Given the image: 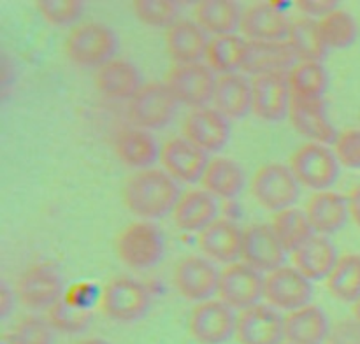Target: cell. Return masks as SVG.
Returning a JSON list of instances; mask_svg holds the SVG:
<instances>
[{"instance_id":"obj_25","label":"cell","mask_w":360,"mask_h":344,"mask_svg":"<svg viewBox=\"0 0 360 344\" xmlns=\"http://www.w3.org/2000/svg\"><path fill=\"white\" fill-rule=\"evenodd\" d=\"M330 329L329 316L315 304L285 316V340L288 344H323L329 340Z\"/></svg>"},{"instance_id":"obj_36","label":"cell","mask_w":360,"mask_h":344,"mask_svg":"<svg viewBox=\"0 0 360 344\" xmlns=\"http://www.w3.org/2000/svg\"><path fill=\"white\" fill-rule=\"evenodd\" d=\"M271 227L287 253H295L315 235L306 211L297 209V207L283 209L274 214Z\"/></svg>"},{"instance_id":"obj_41","label":"cell","mask_w":360,"mask_h":344,"mask_svg":"<svg viewBox=\"0 0 360 344\" xmlns=\"http://www.w3.org/2000/svg\"><path fill=\"white\" fill-rule=\"evenodd\" d=\"M132 11L137 20L148 27L169 28L178 21L179 6L172 0H136Z\"/></svg>"},{"instance_id":"obj_33","label":"cell","mask_w":360,"mask_h":344,"mask_svg":"<svg viewBox=\"0 0 360 344\" xmlns=\"http://www.w3.org/2000/svg\"><path fill=\"white\" fill-rule=\"evenodd\" d=\"M287 41L294 49L299 62H322L329 51L323 41L319 20H313V18L302 16L292 21Z\"/></svg>"},{"instance_id":"obj_18","label":"cell","mask_w":360,"mask_h":344,"mask_svg":"<svg viewBox=\"0 0 360 344\" xmlns=\"http://www.w3.org/2000/svg\"><path fill=\"white\" fill-rule=\"evenodd\" d=\"M183 137L202 151L217 153L231 139L229 119L214 107L192 109L183 121Z\"/></svg>"},{"instance_id":"obj_43","label":"cell","mask_w":360,"mask_h":344,"mask_svg":"<svg viewBox=\"0 0 360 344\" xmlns=\"http://www.w3.org/2000/svg\"><path fill=\"white\" fill-rule=\"evenodd\" d=\"M334 154L340 165L360 168V128H347L340 132L334 143Z\"/></svg>"},{"instance_id":"obj_8","label":"cell","mask_w":360,"mask_h":344,"mask_svg":"<svg viewBox=\"0 0 360 344\" xmlns=\"http://www.w3.org/2000/svg\"><path fill=\"white\" fill-rule=\"evenodd\" d=\"M218 77L206 63H183L174 65L167 74L165 84L179 104L192 109L207 107L214 97Z\"/></svg>"},{"instance_id":"obj_6","label":"cell","mask_w":360,"mask_h":344,"mask_svg":"<svg viewBox=\"0 0 360 344\" xmlns=\"http://www.w3.org/2000/svg\"><path fill=\"white\" fill-rule=\"evenodd\" d=\"M290 171L299 185L315 192H327L340 178V161L326 144L306 143L292 153Z\"/></svg>"},{"instance_id":"obj_30","label":"cell","mask_w":360,"mask_h":344,"mask_svg":"<svg viewBox=\"0 0 360 344\" xmlns=\"http://www.w3.org/2000/svg\"><path fill=\"white\" fill-rule=\"evenodd\" d=\"M213 104L227 119H241L252 111V81L243 74L218 76Z\"/></svg>"},{"instance_id":"obj_7","label":"cell","mask_w":360,"mask_h":344,"mask_svg":"<svg viewBox=\"0 0 360 344\" xmlns=\"http://www.w3.org/2000/svg\"><path fill=\"white\" fill-rule=\"evenodd\" d=\"M178 104L179 102L165 83H144L129 100L127 114L137 128L162 130L176 116Z\"/></svg>"},{"instance_id":"obj_34","label":"cell","mask_w":360,"mask_h":344,"mask_svg":"<svg viewBox=\"0 0 360 344\" xmlns=\"http://www.w3.org/2000/svg\"><path fill=\"white\" fill-rule=\"evenodd\" d=\"M326 286L336 300L357 304L360 300V253L341 255L326 279Z\"/></svg>"},{"instance_id":"obj_44","label":"cell","mask_w":360,"mask_h":344,"mask_svg":"<svg viewBox=\"0 0 360 344\" xmlns=\"http://www.w3.org/2000/svg\"><path fill=\"white\" fill-rule=\"evenodd\" d=\"M329 344H360V323L355 318L341 319L330 329Z\"/></svg>"},{"instance_id":"obj_16","label":"cell","mask_w":360,"mask_h":344,"mask_svg":"<svg viewBox=\"0 0 360 344\" xmlns=\"http://www.w3.org/2000/svg\"><path fill=\"white\" fill-rule=\"evenodd\" d=\"M287 251L278 241L271 223L250 225L243 232V262L259 272H273L283 267Z\"/></svg>"},{"instance_id":"obj_15","label":"cell","mask_w":360,"mask_h":344,"mask_svg":"<svg viewBox=\"0 0 360 344\" xmlns=\"http://www.w3.org/2000/svg\"><path fill=\"white\" fill-rule=\"evenodd\" d=\"M236 339L239 344H283L285 316L269 304H257L238 315Z\"/></svg>"},{"instance_id":"obj_50","label":"cell","mask_w":360,"mask_h":344,"mask_svg":"<svg viewBox=\"0 0 360 344\" xmlns=\"http://www.w3.org/2000/svg\"><path fill=\"white\" fill-rule=\"evenodd\" d=\"M283 344H288V343H283Z\"/></svg>"},{"instance_id":"obj_10","label":"cell","mask_w":360,"mask_h":344,"mask_svg":"<svg viewBox=\"0 0 360 344\" xmlns=\"http://www.w3.org/2000/svg\"><path fill=\"white\" fill-rule=\"evenodd\" d=\"M264 284L266 277L262 272L245 262H236L225 265L220 272L218 297L229 307L241 312L260 304V298H264Z\"/></svg>"},{"instance_id":"obj_27","label":"cell","mask_w":360,"mask_h":344,"mask_svg":"<svg viewBox=\"0 0 360 344\" xmlns=\"http://www.w3.org/2000/svg\"><path fill=\"white\" fill-rule=\"evenodd\" d=\"M306 214L316 234H336L343 230L350 218L348 197L336 192H316L306 204Z\"/></svg>"},{"instance_id":"obj_32","label":"cell","mask_w":360,"mask_h":344,"mask_svg":"<svg viewBox=\"0 0 360 344\" xmlns=\"http://www.w3.org/2000/svg\"><path fill=\"white\" fill-rule=\"evenodd\" d=\"M195 21L207 32L218 35H232L241 28L243 9L232 0H202L193 9Z\"/></svg>"},{"instance_id":"obj_47","label":"cell","mask_w":360,"mask_h":344,"mask_svg":"<svg viewBox=\"0 0 360 344\" xmlns=\"http://www.w3.org/2000/svg\"><path fill=\"white\" fill-rule=\"evenodd\" d=\"M348 209H350V218L354 223L360 228V185L355 186L348 195Z\"/></svg>"},{"instance_id":"obj_1","label":"cell","mask_w":360,"mask_h":344,"mask_svg":"<svg viewBox=\"0 0 360 344\" xmlns=\"http://www.w3.org/2000/svg\"><path fill=\"white\" fill-rule=\"evenodd\" d=\"M181 195L178 181L164 168L151 167L137 171L123 186V202L127 209L146 221L172 214Z\"/></svg>"},{"instance_id":"obj_11","label":"cell","mask_w":360,"mask_h":344,"mask_svg":"<svg viewBox=\"0 0 360 344\" xmlns=\"http://www.w3.org/2000/svg\"><path fill=\"white\" fill-rule=\"evenodd\" d=\"M172 281L181 297L200 304L218 293L220 272L206 256L188 255L176 263Z\"/></svg>"},{"instance_id":"obj_17","label":"cell","mask_w":360,"mask_h":344,"mask_svg":"<svg viewBox=\"0 0 360 344\" xmlns=\"http://www.w3.org/2000/svg\"><path fill=\"white\" fill-rule=\"evenodd\" d=\"M160 164L178 183H197L210 165V157L181 135L164 143L160 147Z\"/></svg>"},{"instance_id":"obj_26","label":"cell","mask_w":360,"mask_h":344,"mask_svg":"<svg viewBox=\"0 0 360 344\" xmlns=\"http://www.w3.org/2000/svg\"><path fill=\"white\" fill-rule=\"evenodd\" d=\"M218 214L217 199L206 190H188L179 197L174 211H172V221L176 227L183 232H202L210 227Z\"/></svg>"},{"instance_id":"obj_45","label":"cell","mask_w":360,"mask_h":344,"mask_svg":"<svg viewBox=\"0 0 360 344\" xmlns=\"http://www.w3.org/2000/svg\"><path fill=\"white\" fill-rule=\"evenodd\" d=\"M295 7L304 14L306 18H313L315 20L316 16L322 20L323 16H327L329 13H333L334 9H338L336 0H297L295 2Z\"/></svg>"},{"instance_id":"obj_5","label":"cell","mask_w":360,"mask_h":344,"mask_svg":"<svg viewBox=\"0 0 360 344\" xmlns=\"http://www.w3.org/2000/svg\"><path fill=\"white\" fill-rule=\"evenodd\" d=\"M252 195L264 209L280 213L290 209L301 195V185L288 165L266 164L253 174Z\"/></svg>"},{"instance_id":"obj_31","label":"cell","mask_w":360,"mask_h":344,"mask_svg":"<svg viewBox=\"0 0 360 344\" xmlns=\"http://www.w3.org/2000/svg\"><path fill=\"white\" fill-rule=\"evenodd\" d=\"M202 188L210 192L214 199H236L245 190L246 176L238 161L225 157L211 158L204 172Z\"/></svg>"},{"instance_id":"obj_29","label":"cell","mask_w":360,"mask_h":344,"mask_svg":"<svg viewBox=\"0 0 360 344\" xmlns=\"http://www.w3.org/2000/svg\"><path fill=\"white\" fill-rule=\"evenodd\" d=\"M294 256L295 269L304 274L309 281L327 279L338 263V251L327 235L315 234L308 242L301 246Z\"/></svg>"},{"instance_id":"obj_22","label":"cell","mask_w":360,"mask_h":344,"mask_svg":"<svg viewBox=\"0 0 360 344\" xmlns=\"http://www.w3.org/2000/svg\"><path fill=\"white\" fill-rule=\"evenodd\" d=\"M112 150L125 167L146 171L160 160V147L150 130L122 128L112 139Z\"/></svg>"},{"instance_id":"obj_3","label":"cell","mask_w":360,"mask_h":344,"mask_svg":"<svg viewBox=\"0 0 360 344\" xmlns=\"http://www.w3.org/2000/svg\"><path fill=\"white\" fill-rule=\"evenodd\" d=\"M115 248L123 265L134 270H148L164 256V235L151 221H134L120 232Z\"/></svg>"},{"instance_id":"obj_19","label":"cell","mask_w":360,"mask_h":344,"mask_svg":"<svg viewBox=\"0 0 360 344\" xmlns=\"http://www.w3.org/2000/svg\"><path fill=\"white\" fill-rule=\"evenodd\" d=\"M292 21L287 14L269 2H257L243 11L241 34L248 41H287Z\"/></svg>"},{"instance_id":"obj_2","label":"cell","mask_w":360,"mask_h":344,"mask_svg":"<svg viewBox=\"0 0 360 344\" xmlns=\"http://www.w3.org/2000/svg\"><path fill=\"white\" fill-rule=\"evenodd\" d=\"M118 51V35L111 27L88 21L74 27L65 39V55L79 67H102Z\"/></svg>"},{"instance_id":"obj_12","label":"cell","mask_w":360,"mask_h":344,"mask_svg":"<svg viewBox=\"0 0 360 344\" xmlns=\"http://www.w3.org/2000/svg\"><path fill=\"white\" fill-rule=\"evenodd\" d=\"M238 316L234 309L221 300L200 302L195 304L188 318V330L193 340L199 344H224L236 336Z\"/></svg>"},{"instance_id":"obj_23","label":"cell","mask_w":360,"mask_h":344,"mask_svg":"<svg viewBox=\"0 0 360 344\" xmlns=\"http://www.w3.org/2000/svg\"><path fill=\"white\" fill-rule=\"evenodd\" d=\"M211 39L207 32L197 21L178 20L165 32V46L176 65L199 63L206 58L207 46Z\"/></svg>"},{"instance_id":"obj_38","label":"cell","mask_w":360,"mask_h":344,"mask_svg":"<svg viewBox=\"0 0 360 344\" xmlns=\"http://www.w3.org/2000/svg\"><path fill=\"white\" fill-rule=\"evenodd\" d=\"M319 25L329 49L350 48L359 35V25L355 18L340 7L319 20Z\"/></svg>"},{"instance_id":"obj_39","label":"cell","mask_w":360,"mask_h":344,"mask_svg":"<svg viewBox=\"0 0 360 344\" xmlns=\"http://www.w3.org/2000/svg\"><path fill=\"white\" fill-rule=\"evenodd\" d=\"M46 319L53 326V330L63 333H79L90 325L91 312L88 307L70 304L65 297H62L55 305L48 309Z\"/></svg>"},{"instance_id":"obj_46","label":"cell","mask_w":360,"mask_h":344,"mask_svg":"<svg viewBox=\"0 0 360 344\" xmlns=\"http://www.w3.org/2000/svg\"><path fill=\"white\" fill-rule=\"evenodd\" d=\"M14 295L16 293L11 291L6 283H2V286H0V316H2V318L9 316L11 309H13L14 305Z\"/></svg>"},{"instance_id":"obj_28","label":"cell","mask_w":360,"mask_h":344,"mask_svg":"<svg viewBox=\"0 0 360 344\" xmlns=\"http://www.w3.org/2000/svg\"><path fill=\"white\" fill-rule=\"evenodd\" d=\"M294 49L288 41H248L246 60L243 70L252 76L267 72H290L295 65Z\"/></svg>"},{"instance_id":"obj_4","label":"cell","mask_w":360,"mask_h":344,"mask_svg":"<svg viewBox=\"0 0 360 344\" xmlns=\"http://www.w3.org/2000/svg\"><path fill=\"white\" fill-rule=\"evenodd\" d=\"M98 307L102 315L112 322L134 323L148 315L151 295L148 288L134 277L118 276L102 288Z\"/></svg>"},{"instance_id":"obj_40","label":"cell","mask_w":360,"mask_h":344,"mask_svg":"<svg viewBox=\"0 0 360 344\" xmlns=\"http://www.w3.org/2000/svg\"><path fill=\"white\" fill-rule=\"evenodd\" d=\"M55 330L41 316H23L16 325L4 336V344H53Z\"/></svg>"},{"instance_id":"obj_42","label":"cell","mask_w":360,"mask_h":344,"mask_svg":"<svg viewBox=\"0 0 360 344\" xmlns=\"http://www.w3.org/2000/svg\"><path fill=\"white\" fill-rule=\"evenodd\" d=\"M35 7L39 14L55 27L74 25L84 13V2L81 0H39Z\"/></svg>"},{"instance_id":"obj_21","label":"cell","mask_w":360,"mask_h":344,"mask_svg":"<svg viewBox=\"0 0 360 344\" xmlns=\"http://www.w3.org/2000/svg\"><path fill=\"white\" fill-rule=\"evenodd\" d=\"M243 232L234 221L218 218L199 234V248L206 258L231 265L241 258Z\"/></svg>"},{"instance_id":"obj_35","label":"cell","mask_w":360,"mask_h":344,"mask_svg":"<svg viewBox=\"0 0 360 344\" xmlns=\"http://www.w3.org/2000/svg\"><path fill=\"white\" fill-rule=\"evenodd\" d=\"M246 49H248V41L239 37L238 34L218 35L210 41L206 62L213 69V72H218L220 76L236 74L238 70H243Z\"/></svg>"},{"instance_id":"obj_9","label":"cell","mask_w":360,"mask_h":344,"mask_svg":"<svg viewBox=\"0 0 360 344\" xmlns=\"http://www.w3.org/2000/svg\"><path fill=\"white\" fill-rule=\"evenodd\" d=\"M14 293L25 307L48 311L62 298V274L53 263H35L20 274L14 284Z\"/></svg>"},{"instance_id":"obj_20","label":"cell","mask_w":360,"mask_h":344,"mask_svg":"<svg viewBox=\"0 0 360 344\" xmlns=\"http://www.w3.org/2000/svg\"><path fill=\"white\" fill-rule=\"evenodd\" d=\"M288 118L292 126L301 135H304L309 143L334 144L338 135L334 125L327 116L326 104L322 100H306V98H290Z\"/></svg>"},{"instance_id":"obj_13","label":"cell","mask_w":360,"mask_h":344,"mask_svg":"<svg viewBox=\"0 0 360 344\" xmlns=\"http://www.w3.org/2000/svg\"><path fill=\"white\" fill-rule=\"evenodd\" d=\"M264 298L278 311H297L311 304L313 283L295 267L283 265L266 276Z\"/></svg>"},{"instance_id":"obj_14","label":"cell","mask_w":360,"mask_h":344,"mask_svg":"<svg viewBox=\"0 0 360 344\" xmlns=\"http://www.w3.org/2000/svg\"><path fill=\"white\" fill-rule=\"evenodd\" d=\"M288 72H267L252 79V112L264 121H280L290 109Z\"/></svg>"},{"instance_id":"obj_24","label":"cell","mask_w":360,"mask_h":344,"mask_svg":"<svg viewBox=\"0 0 360 344\" xmlns=\"http://www.w3.org/2000/svg\"><path fill=\"white\" fill-rule=\"evenodd\" d=\"M139 69L132 62L112 58L95 72V86L104 97L129 102L143 86Z\"/></svg>"},{"instance_id":"obj_48","label":"cell","mask_w":360,"mask_h":344,"mask_svg":"<svg viewBox=\"0 0 360 344\" xmlns=\"http://www.w3.org/2000/svg\"><path fill=\"white\" fill-rule=\"evenodd\" d=\"M76 344H108L104 339H97V337H90V339H83Z\"/></svg>"},{"instance_id":"obj_37","label":"cell","mask_w":360,"mask_h":344,"mask_svg":"<svg viewBox=\"0 0 360 344\" xmlns=\"http://www.w3.org/2000/svg\"><path fill=\"white\" fill-rule=\"evenodd\" d=\"M288 84L292 97L322 100L329 84V76L322 62H299L288 72Z\"/></svg>"},{"instance_id":"obj_49","label":"cell","mask_w":360,"mask_h":344,"mask_svg":"<svg viewBox=\"0 0 360 344\" xmlns=\"http://www.w3.org/2000/svg\"><path fill=\"white\" fill-rule=\"evenodd\" d=\"M354 318L360 323V300L357 302V304H354Z\"/></svg>"}]
</instances>
